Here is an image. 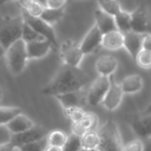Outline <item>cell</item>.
<instances>
[{
	"instance_id": "f1b7e54d",
	"label": "cell",
	"mask_w": 151,
	"mask_h": 151,
	"mask_svg": "<svg viewBox=\"0 0 151 151\" xmlns=\"http://www.w3.org/2000/svg\"><path fill=\"white\" fill-rule=\"evenodd\" d=\"M25 21V20H24ZM21 39L26 42H35V41H41V40H45L42 35H40L37 32H35L31 27H29L26 22L24 24L23 27V30H22V35H21Z\"/></svg>"
},
{
	"instance_id": "4316f807",
	"label": "cell",
	"mask_w": 151,
	"mask_h": 151,
	"mask_svg": "<svg viewBox=\"0 0 151 151\" xmlns=\"http://www.w3.org/2000/svg\"><path fill=\"white\" fill-rule=\"evenodd\" d=\"M20 113H22L21 109L18 107H0V126H6Z\"/></svg>"
},
{
	"instance_id": "2e32d148",
	"label": "cell",
	"mask_w": 151,
	"mask_h": 151,
	"mask_svg": "<svg viewBox=\"0 0 151 151\" xmlns=\"http://www.w3.org/2000/svg\"><path fill=\"white\" fill-rule=\"evenodd\" d=\"M27 51L28 59H39L46 57L50 50L53 48L52 44L47 40L35 41L32 42H27Z\"/></svg>"
},
{
	"instance_id": "3957f363",
	"label": "cell",
	"mask_w": 151,
	"mask_h": 151,
	"mask_svg": "<svg viewBox=\"0 0 151 151\" xmlns=\"http://www.w3.org/2000/svg\"><path fill=\"white\" fill-rule=\"evenodd\" d=\"M25 21L20 16H0V43L6 49L14 42L21 39Z\"/></svg>"
},
{
	"instance_id": "ab89813d",
	"label": "cell",
	"mask_w": 151,
	"mask_h": 151,
	"mask_svg": "<svg viewBox=\"0 0 151 151\" xmlns=\"http://www.w3.org/2000/svg\"><path fill=\"white\" fill-rule=\"evenodd\" d=\"M147 114H151V103L142 112V115H147Z\"/></svg>"
},
{
	"instance_id": "836d02e7",
	"label": "cell",
	"mask_w": 151,
	"mask_h": 151,
	"mask_svg": "<svg viewBox=\"0 0 151 151\" xmlns=\"http://www.w3.org/2000/svg\"><path fill=\"white\" fill-rule=\"evenodd\" d=\"M123 151H144V142L141 139H134L124 144Z\"/></svg>"
},
{
	"instance_id": "d6a6232c",
	"label": "cell",
	"mask_w": 151,
	"mask_h": 151,
	"mask_svg": "<svg viewBox=\"0 0 151 151\" xmlns=\"http://www.w3.org/2000/svg\"><path fill=\"white\" fill-rule=\"evenodd\" d=\"M47 146H48V142L46 137L45 139L39 142L21 145L18 147V149L19 150V151H44Z\"/></svg>"
},
{
	"instance_id": "ee69618b",
	"label": "cell",
	"mask_w": 151,
	"mask_h": 151,
	"mask_svg": "<svg viewBox=\"0 0 151 151\" xmlns=\"http://www.w3.org/2000/svg\"><path fill=\"white\" fill-rule=\"evenodd\" d=\"M2 97H3V89H2V88L0 87V100L2 99Z\"/></svg>"
},
{
	"instance_id": "7c38bea8",
	"label": "cell",
	"mask_w": 151,
	"mask_h": 151,
	"mask_svg": "<svg viewBox=\"0 0 151 151\" xmlns=\"http://www.w3.org/2000/svg\"><path fill=\"white\" fill-rule=\"evenodd\" d=\"M55 97L60 103L63 109L73 107L83 108L86 104H88L87 92L83 88L65 94L58 95Z\"/></svg>"
},
{
	"instance_id": "f35d334b",
	"label": "cell",
	"mask_w": 151,
	"mask_h": 151,
	"mask_svg": "<svg viewBox=\"0 0 151 151\" xmlns=\"http://www.w3.org/2000/svg\"><path fill=\"white\" fill-rule=\"evenodd\" d=\"M44 151H63L62 148H59V147H56V146H50V145H48Z\"/></svg>"
},
{
	"instance_id": "4dcf8cb0",
	"label": "cell",
	"mask_w": 151,
	"mask_h": 151,
	"mask_svg": "<svg viewBox=\"0 0 151 151\" xmlns=\"http://www.w3.org/2000/svg\"><path fill=\"white\" fill-rule=\"evenodd\" d=\"M63 111L65 115L69 119H71L73 123L81 121L86 114V111L83 110V108H78V107L66 108V109H63Z\"/></svg>"
},
{
	"instance_id": "d6986e66",
	"label": "cell",
	"mask_w": 151,
	"mask_h": 151,
	"mask_svg": "<svg viewBox=\"0 0 151 151\" xmlns=\"http://www.w3.org/2000/svg\"><path fill=\"white\" fill-rule=\"evenodd\" d=\"M131 127L134 133L142 139H147L151 136V114L142 115L131 123Z\"/></svg>"
},
{
	"instance_id": "83f0119b",
	"label": "cell",
	"mask_w": 151,
	"mask_h": 151,
	"mask_svg": "<svg viewBox=\"0 0 151 151\" xmlns=\"http://www.w3.org/2000/svg\"><path fill=\"white\" fill-rule=\"evenodd\" d=\"M81 145L82 148L85 149H96L99 145L100 138L98 132L96 130L95 131H88L85 134H83L81 137Z\"/></svg>"
},
{
	"instance_id": "ba28073f",
	"label": "cell",
	"mask_w": 151,
	"mask_h": 151,
	"mask_svg": "<svg viewBox=\"0 0 151 151\" xmlns=\"http://www.w3.org/2000/svg\"><path fill=\"white\" fill-rule=\"evenodd\" d=\"M49 130L40 125H35L32 128L17 134H13L11 140V143L14 147L18 148L21 145L32 143L45 139L49 134Z\"/></svg>"
},
{
	"instance_id": "60d3db41",
	"label": "cell",
	"mask_w": 151,
	"mask_h": 151,
	"mask_svg": "<svg viewBox=\"0 0 151 151\" xmlns=\"http://www.w3.org/2000/svg\"><path fill=\"white\" fill-rule=\"evenodd\" d=\"M4 55H5V49L0 43V58H3V57H4Z\"/></svg>"
},
{
	"instance_id": "e0dca14e",
	"label": "cell",
	"mask_w": 151,
	"mask_h": 151,
	"mask_svg": "<svg viewBox=\"0 0 151 151\" xmlns=\"http://www.w3.org/2000/svg\"><path fill=\"white\" fill-rule=\"evenodd\" d=\"M94 19H95L94 24L99 28V30L103 33V35L117 29L114 16L106 13L101 9H97L95 11Z\"/></svg>"
},
{
	"instance_id": "9a60e30c",
	"label": "cell",
	"mask_w": 151,
	"mask_h": 151,
	"mask_svg": "<svg viewBox=\"0 0 151 151\" xmlns=\"http://www.w3.org/2000/svg\"><path fill=\"white\" fill-rule=\"evenodd\" d=\"M97 126H98L97 116L92 112H86L84 118L81 121L73 123L72 131L73 134L81 137L88 131L96 130Z\"/></svg>"
},
{
	"instance_id": "44dd1931",
	"label": "cell",
	"mask_w": 151,
	"mask_h": 151,
	"mask_svg": "<svg viewBox=\"0 0 151 151\" xmlns=\"http://www.w3.org/2000/svg\"><path fill=\"white\" fill-rule=\"evenodd\" d=\"M143 79L140 74H131L127 76L120 83L124 94L133 95L140 92L143 88Z\"/></svg>"
},
{
	"instance_id": "e575fe53",
	"label": "cell",
	"mask_w": 151,
	"mask_h": 151,
	"mask_svg": "<svg viewBox=\"0 0 151 151\" xmlns=\"http://www.w3.org/2000/svg\"><path fill=\"white\" fill-rule=\"evenodd\" d=\"M68 2V0H44V5L45 7L58 9L65 7V4Z\"/></svg>"
},
{
	"instance_id": "7a4b0ae2",
	"label": "cell",
	"mask_w": 151,
	"mask_h": 151,
	"mask_svg": "<svg viewBox=\"0 0 151 151\" xmlns=\"http://www.w3.org/2000/svg\"><path fill=\"white\" fill-rule=\"evenodd\" d=\"M100 138L98 151H123V142L117 122L112 119L107 120L99 129Z\"/></svg>"
},
{
	"instance_id": "52a82bcc",
	"label": "cell",
	"mask_w": 151,
	"mask_h": 151,
	"mask_svg": "<svg viewBox=\"0 0 151 151\" xmlns=\"http://www.w3.org/2000/svg\"><path fill=\"white\" fill-rule=\"evenodd\" d=\"M110 77L98 75V77L91 83L87 92L88 104L91 106H96L102 104L110 88Z\"/></svg>"
},
{
	"instance_id": "7bdbcfd3",
	"label": "cell",
	"mask_w": 151,
	"mask_h": 151,
	"mask_svg": "<svg viewBox=\"0 0 151 151\" xmlns=\"http://www.w3.org/2000/svg\"><path fill=\"white\" fill-rule=\"evenodd\" d=\"M10 1H12V0H0V4H5V3H8Z\"/></svg>"
},
{
	"instance_id": "f6af8a7d",
	"label": "cell",
	"mask_w": 151,
	"mask_h": 151,
	"mask_svg": "<svg viewBox=\"0 0 151 151\" xmlns=\"http://www.w3.org/2000/svg\"><path fill=\"white\" fill-rule=\"evenodd\" d=\"M68 1H69V2H70V1H73V0H68Z\"/></svg>"
},
{
	"instance_id": "8fae6325",
	"label": "cell",
	"mask_w": 151,
	"mask_h": 151,
	"mask_svg": "<svg viewBox=\"0 0 151 151\" xmlns=\"http://www.w3.org/2000/svg\"><path fill=\"white\" fill-rule=\"evenodd\" d=\"M110 80H111L110 88L102 102V104L106 110L110 111H113L117 110L121 104L125 94L121 88L120 84L115 81L113 75L110 77Z\"/></svg>"
},
{
	"instance_id": "30bf717a",
	"label": "cell",
	"mask_w": 151,
	"mask_h": 151,
	"mask_svg": "<svg viewBox=\"0 0 151 151\" xmlns=\"http://www.w3.org/2000/svg\"><path fill=\"white\" fill-rule=\"evenodd\" d=\"M103 35H104L99 30V28L95 24H93V26L86 33L83 39L80 42L81 48L85 56L93 54L96 52L100 48H102Z\"/></svg>"
},
{
	"instance_id": "4fadbf2b",
	"label": "cell",
	"mask_w": 151,
	"mask_h": 151,
	"mask_svg": "<svg viewBox=\"0 0 151 151\" xmlns=\"http://www.w3.org/2000/svg\"><path fill=\"white\" fill-rule=\"evenodd\" d=\"M142 35L132 30L124 34L123 48L127 51V53L134 61L140 51L142 50Z\"/></svg>"
},
{
	"instance_id": "b9f144b4",
	"label": "cell",
	"mask_w": 151,
	"mask_h": 151,
	"mask_svg": "<svg viewBox=\"0 0 151 151\" xmlns=\"http://www.w3.org/2000/svg\"><path fill=\"white\" fill-rule=\"evenodd\" d=\"M80 151H98L96 149H85V148H81Z\"/></svg>"
},
{
	"instance_id": "277c9868",
	"label": "cell",
	"mask_w": 151,
	"mask_h": 151,
	"mask_svg": "<svg viewBox=\"0 0 151 151\" xmlns=\"http://www.w3.org/2000/svg\"><path fill=\"white\" fill-rule=\"evenodd\" d=\"M4 57L11 73L13 75L21 74L28 60L26 42L22 39L14 42L6 49Z\"/></svg>"
},
{
	"instance_id": "d4e9b609",
	"label": "cell",
	"mask_w": 151,
	"mask_h": 151,
	"mask_svg": "<svg viewBox=\"0 0 151 151\" xmlns=\"http://www.w3.org/2000/svg\"><path fill=\"white\" fill-rule=\"evenodd\" d=\"M99 9L112 16L117 15L123 9L118 0H96Z\"/></svg>"
},
{
	"instance_id": "74e56055",
	"label": "cell",
	"mask_w": 151,
	"mask_h": 151,
	"mask_svg": "<svg viewBox=\"0 0 151 151\" xmlns=\"http://www.w3.org/2000/svg\"><path fill=\"white\" fill-rule=\"evenodd\" d=\"M144 151H151V136L144 141Z\"/></svg>"
},
{
	"instance_id": "1f68e13d",
	"label": "cell",
	"mask_w": 151,
	"mask_h": 151,
	"mask_svg": "<svg viewBox=\"0 0 151 151\" xmlns=\"http://www.w3.org/2000/svg\"><path fill=\"white\" fill-rule=\"evenodd\" d=\"M136 64L142 69H150L151 68V51L142 50L138 54L136 59Z\"/></svg>"
},
{
	"instance_id": "d590c367",
	"label": "cell",
	"mask_w": 151,
	"mask_h": 151,
	"mask_svg": "<svg viewBox=\"0 0 151 151\" xmlns=\"http://www.w3.org/2000/svg\"><path fill=\"white\" fill-rule=\"evenodd\" d=\"M142 50L151 51V34L143 35L142 37Z\"/></svg>"
},
{
	"instance_id": "8992f818",
	"label": "cell",
	"mask_w": 151,
	"mask_h": 151,
	"mask_svg": "<svg viewBox=\"0 0 151 151\" xmlns=\"http://www.w3.org/2000/svg\"><path fill=\"white\" fill-rule=\"evenodd\" d=\"M22 17L25 22L31 27L35 32H37L40 35H42L45 40L49 41L54 49L58 50L59 42L57 38V34L53 28V26L44 21L41 17L31 16L26 12L22 11Z\"/></svg>"
},
{
	"instance_id": "7402d4cb",
	"label": "cell",
	"mask_w": 151,
	"mask_h": 151,
	"mask_svg": "<svg viewBox=\"0 0 151 151\" xmlns=\"http://www.w3.org/2000/svg\"><path fill=\"white\" fill-rule=\"evenodd\" d=\"M22 11L31 16L40 17L45 5L43 0H17Z\"/></svg>"
},
{
	"instance_id": "9c48e42d",
	"label": "cell",
	"mask_w": 151,
	"mask_h": 151,
	"mask_svg": "<svg viewBox=\"0 0 151 151\" xmlns=\"http://www.w3.org/2000/svg\"><path fill=\"white\" fill-rule=\"evenodd\" d=\"M132 31L141 35L151 34V15L148 8L142 4L131 12Z\"/></svg>"
},
{
	"instance_id": "484cf974",
	"label": "cell",
	"mask_w": 151,
	"mask_h": 151,
	"mask_svg": "<svg viewBox=\"0 0 151 151\" xmlns=\"http://www.w3.org/2000/svg\"><path fill=\"white\" fill-rule=\"evenodd\" d=\"M68 136L66 134L61 130H54L49 133L47 136L48 145L56 146L59 148H63L67 141Z\"/></svg>"
},
{
	"instance_id": "ffe728a7",
	"label": "cell",
	"mask_w": 151,
	"mask_h": 151,
	"mask_svg": "<svg viewBox=\"0 0 151 151\" xmlns=\"http://www.w3.org/2000/svg\"><path fill=\"white\" fill-rule=\"evenodd\" d=\"M35 125V124L32 119H30L26 115L20 113L17 117H15L12 121H10L6 125V127L12 134H17L32 128Z\"/></svg>"
},
{
	"instance_id": "6da1fadb",
	"label": "cell",
	"mask_w": 151,
	"mask_h": 151,
	"mask_svg": "<svg viewBox=\"0 0 151 151\" xmlns=\"http://www.w3.org/2000/svg\"><path fill=\"white\" fill-rule=\"evenodd\" d=\"M89 81V76L80 67L63 65L52 80L42 88V93L46 96H56L82 89Z\"/></svg>"
},
{
	"instance_id": "5bb4252c",
	"label": "cell",
	"mask_w": 151,
	"mask_h": 151,
	"mask_svg": "<svg viewBox=\"0 0 151 151\" xmlns=\"http://www.w3.org/2000/svg\"><path fill=\"white\" fill-rule=\"evenodd\" d=\"M119 66V60L113 55L106 54L100 57L96 62V70L98 75L111 77Z\"/></svg>"
},
{
	"instance_id": "8d00e7d4",
	"label": "cell",
	"mask_w": 151,
	"mask_h": 151,
	"mask_svg": "<svg viewBox=\"0 0 151 151\" xmlns=\"http://www.w3.org/2000/svg\"><path fill=\"white\" fill-rule=\"evenodd\" d=\"M15 149L16 147H14L11 142L0 144V151H15Z\"/></svg>"
},
{
	"instance_id": "ac0fdd59",
	"label": "cell",
	"mask_w": 151,
	"mask_h": 151,
	"mask_svg": "<svg viewBox=\"0 0 151 151\" xmlns=\"http://www.w3.org/2000/svg\"><path fill=\"white\" fill-rule=\"evenodd\" d=\"M124 47V34L119 30H112L103 35L102 48L111 51H116Z\"/></svg>"
},
{
	"instance_id": "f546056e",
	"label": "cell",
	"mask_w": 151,
	"mask_h": 151,
	"mask_svg": "<svg viewBox=\"0 0 151 151\" xmlns=\"http://www.w3.org/2000/svg\"><path fill=\"white\" fill-rule=\"evenodd\" d=\"M81 148V138L74 134H72L68 136L67 141L62 149L63 151H80Z\"/></svg>"
},
{
	"instance_id": "5b68a950",
	"label": "cell",
	"mask_w": 151,
	"mask_h": 151,
	"mask_svg": "<svg viewBox=\"0 0 151 151\" xmlns=\"http://www.w3.org/2000/svg\"><path fill=\"white\" fill-rule=\"evenodd\" d=\"M58 50L64 65L73 67H80L85 56L81 48L80 42L72 39L65 40L59 43Z\"/></svg>"
},
{
	"instance_id": "cb8c5ba5",
	"label": "cell",
	"mask_w": 151,
	"mask_h": 151,
	"mask_svg": "<svg viewBox=\"0 0 151 151\" xmlns=\"http://www.w3.org/2000/svg\"><path fill=\"white\" fill-rule=\"evenodd\" d=\"M64 15H65V7L58 8V9L44 7L40 17L44 21H46L47 23L53 26L54 24L60 21L63 19Z\"/></svg>"
},
{
	"instance_id": "603a6c76",
	"label": "cell",
	"mask_w": 151,
	"mask_h": 151,
	"mask_svg": "<svg viewBox=\"0 0 151 151\" xmlns=\"http://www.w3.org/2000/svg\"><path fill=\"white\" fill-rule=\"evenodd\" d=\"M117 29L125 34L132 30V15L131 12L122 10L114 16Z\"/></svg>"
}]
</instances>
